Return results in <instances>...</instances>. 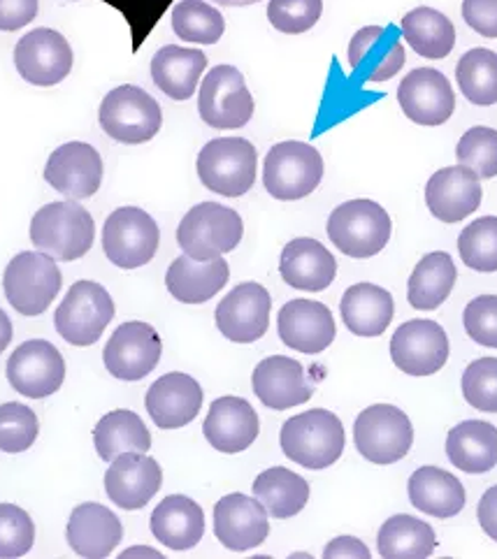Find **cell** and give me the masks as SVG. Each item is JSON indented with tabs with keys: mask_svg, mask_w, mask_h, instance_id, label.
I'll list each match as a JSON object with an SVG mask.
<instances>
[{
	"mask_svg": "<svg viewBox=\"0 0 497 559\" xmlns=\"http://www.w3.org/2000/svg\"><path fill=\"white\" fill-rule=\"evenodd\" d=\"M284 455L305 469H326L344 453V425L328 408H309L293 416L282 427Z\"/></svg>",
	"mask_w": 497,
	"mask_h": 559,
	"instance_id": "obj_1",
	"label": "cell"
},
{
	"mask_svg": "<svg viewBox=\"0 0 497 559\" xmlns=\"http://www.w3.org/2000/svg\"><path fill=\"white\" fill-rule=\"evenodd\" d=\"M96 239V223L78 202H49L31 221L33 247L54 260L84 258Z\"/></svg>",
	"mask_w": 497,
	"mask_h": 559,
	"instance_id": "obj_2",
	"label": "cell"
},
{
	"mask_svg": "<svg viewBox=\"0 0 497 559\" xmlns=\"http://www.w3.org/2000/svg\"><path fill=\"white\" fill-rule=\"evenodd\" d=\"M328 237L348 258H372L389 245L393 223L375 200H348L328 218Z\"/></svg>",
	"mask_w": 497,
	"mask_h": 559,
	"instance_id": "obj_3",
	"label": "cell"
},
{
	"mask_svg": "<svg viewBox=\"0 0 497 559\" xmlns=\"http://www.w3.org/2000/svg\"><path fill=\"white\" fill-rule=\"evenodd\" d=\"M245 223L235 210L216 202L196 204L177 228V245L193 260H214L237 249Z\"/></svg>",
	"mask_w": 497,
	"mask_h": 559,
	"instance_id": "obj_4",
	"label": "cell"
},
{
	"mask_svg": "<svg viewBox=\"0 0 497 559\" xmlns=\"http://www.w3.org/2000/svg\"><path fill=\"white\" fill-rule=\"evenodd\" d=\"M196 167L205 189L224 198H239L256 183L259 154L245 138H216L200 148Z\"/></svg>",
	"mask_w": 497,
	"mask_h": 559,
	"instance_id": "obj_5",
	"label": "cell"
},
{
	"mask_svg": "<svg viewBox=\"0 0 497 559\" xmlns=\"http://www.w3.org/2000/svg\"><path fill=\"white\" fill-rule=\"evenodd\" d=\"M61 270L57 260L43 251H22L14 255L3 274V290L8 302L22 316H40L61 290Z\"/></svg>",
	"mask_w": 497,
	"mask_h": 559,
	"instance_id": "obj_6",
	"label": "cell"
},
{
	"mask_svg": "<svg viewBox=\"0 0 497 559\" xmlns=\"http://www.w3.org/2000/svg\"><path fill=\"white\" fill-rule=\"evenodd\" d=\"M323 179V158L307 142L274 144L263 163V186L274 200H303L317 191Z\"/></svg>",
	"mask_w": 497,
	"mask_h": 559,
	"instance_id": "obj_7",
	"label": "cell"
},
{
	"mask_svg": "<svg viewBox=\"0 0 497 559\" xmlns=\"http://www.w3.org/2000/svg\"><path fill=\"white\" fill-rule=\"evenodd\" d=\"M98 121L113 140L121 144H144L154 140L161 130L163 111L144 88L123 84L103 98Z\"/></svg>",
	"mask_w": 497,
	"mask_h": 559,
	"instance_id": "obj_8",
	"label": "cell"
},
{
	"mask_svg": "<svg viewBox=\"0 0 497 559\" xmlns=\"http://www.w3.org/2000/svg\"><path fill=\"white\" fill-rule=\"evenodd\" d=\"M354 443L367 462L386 467V464H395L410 453L414 427L402 408L375 404L356 418Z\"/></svg>",
	"mask_w": 497,
	"mask_h": 559,
	"instance_id": "obj_9",
	"label": "cell"
},
{
	"mask_svg": "<svg viewBox=\"0 0 497 559\" xmlns=\"http://www.w3.org/2000/svg\"><path fill=\"white\" fill-rule=\"evenodd\" d=\"M115 319V300L96 282L72 284L54 313V328L72 346H91Z\"/></svg>",
	"mask_w": 497,
	"mask_h": 559,
	"instance_id": "obj_10",
	"label": "cell"
},
{
	"mask_svg": "<svg viewBox=\"0 0 497 559\" xmlns=\"http://www.w3.org/2000/svg\"><path fill=\"white\" fill-rule=\"evenodd\" d=\"M200 119L216 130H237L253 117V96L235 66L212 68L198 93Z\"/></svg>",
	"mask_w": 497,
	"mask_h": 559,
	"instance_id": "obj_11",
	"label": "cell"
},
{
	"mask_svg": "<svg viewBox=\"0 0 497 559\" xmlns=\"http://www.w3.org/2000/svg\"><path fill=\"white\" fill-rule=\"evenodd\" d=\"M158 241L156 221L140 207H121L105 221L103 249L109 263L121 270H138L154 260Z\"/></svg>",
	"mask_w": 497,
	"mask_h": 559,
	"instance_id": "obj_12",
	"label": "cell"
},
{
	"mask_svg": "<svg viewBox=\"0 0 497 559\" xmlns=\"http://www.w3.org/2000/svg\"><path fill=\"white\" fill-rule=\"evenodd\" d=\"M5 371L16 393L31 400H45L61 390L66 362L61 350L54 344L45 340H31L12 353Z\"/></svg>",
	"mask_w": 497,
	"mask_h": 559,
	"instance_id": "obj_13",
	"label": "cell"
},
{
	"mask_svg": "<svg viewBox=\"0 0 497 559\" xmlns=\"http://www.w3.org/2000/svg\"><path fill=\"white\" fill-rule=\"evenodd\" d=\"M161 353V334L150 323L131 321L115 330L103 350V360L115 379L142 381L156 369Z\"/></svg>",
	"mask_w": 497,
	"mask_h": 559,
	"instance_id": "obj_14",
	"label": "cell"
},
{
	"mask_svg": "<svg viewBox=\"0 0 497 559\" xmlns=\"http://www.w3.org/2000/svg\"><path fill=\"white\" fill-rule=\"evenodd\" d=\"M393 365L410 377H433L449 360L445 328L428 319L402 323L391 340Z\"/></svg>",
	"mask_w": 497,
	"mask_h": 559,
	"instance_id": "obj_15",
	"label": "cell"
},
{
	"mask_svg": "<svg viewBox=\"0 0 497 559\" xmlns=\"http://www.w3.org/2000/svg\"><path fill=\"white\" fill-rule=\"evenodd\" d=\"M72 49L59 31L35 28L14 47V66L33 86H57L72 70Z\"/></svg>",
	"mask_w": 497,
	"mask_h": 559,
	"instance_id": "obj_16",
	"label": "cell"
},
{
	"mask_svg": "<svg viewBox=\"0 0 497 559\" xmlns=\"http://www.w3.org/2000/svg\"><path fill=\"white\" fill-rule=\"evenodd\" d=\"M270 293L256 282L235 286L216 307V328L235 344L259 342L270 328Z\"/></svg>",
	"mask_w": 497,
	"mask_h": 559,
	"instance_id": "obj_17",
	"label": "cell"
},
{
	"mask_svg": "<svg viewBox=\"0 0 497 559\" xmlns=\"http://www.w3.org/2000/svg\"><path fill=\"white\" fill-rule=\"evenodd\" d=\"M214 534L218 544L233 552L259 548L270 534L268 511L256 497L226 495L214 507Z\"/></svg>",
	"mask_w": 497,
	"mask_h": 559,
	"instance_id": "obj_18",
	"label": "cell"
},
{
	"mask_svg": "<svg viewBox=\"0 0 497 559\" xmlns=\"http://www.w3.org/2000/svg\"><path fill=\"white\" fill-rule=\"evenodd\" d=\"M398 103L410 121L418 126H441L455 111V93L439 70L416 68L398 86Z\"/></svg>",
	"mask_w": 497,
	"mask_h": 559,
	"instance_id": "obj_19",
	"label": "cell"
},
{
	"mask_svg": "<svg viewBox=\"0 0 497 559\" xmlns=\"http://www.w3.org/2000/svg\"><path fill=\"white\" fill-rule=\"evenodd\" d=\"M45 181L70 200H86L96 195L103 183V158L86 142H68L51 152Z\"/></svg>",
	"mask_w": 497,
	"mask_h": 559,
	"instance_id": "obj_20",
	"label": "cell"
},
{
	"mask_svg": "<svg viewBox=\"0 0 497 559\" xmlns=\"http://www.w3.org/2000/svg\"><path fill=\"white\" fill-rule=\"evenodd\" d=\"M161 486V464L146 453H121L105 474V492L123 511L144 509Z\"/></svg>",
	"mask_w": 497,
	"mask_h": 559,
	"instance_id": "obj_21",
	"label": "cell"
},
{
	"mask_svg": "<svg viewBox=\"0 0 497 559\" xmlns=\"http://www.w3.org/2000/svg\"><path fill=\"white\" fill-rule=\"evenodd\" d=\"M280 340L305 356H319L335 342L338 325L333 313L315 300H291L277 316Z\"/></svg>",
	"mask_w": 497,
	"mask_h": 559,
	"instance_id": "obj_22",
	"label": "cell"
},
{
	"mask_svg": "<svg viewBox=\"0 0 497 559\" xmlns=\"http://www.w3.org/2000/svg\"><path fill=\"white\" fill-rule=\"evenodd\" d=\"M482 181L465 165L441 167L426 183V204L441 223H460L482 207Z\"/></svg>",
	"mask_w": 497,
	"mask_h": 559,
	"instance_id": "obj_23",
	"label": "cell"
},
{
	"mask_svg": "<svg viewBox=\"0 0 497 559\" xmlns=\"http://www.w3.org/2000/svg\"><path fill=\"white\" fill-rule=\"evenodd\" d=\"M144 406L161 430H179L198 418L202 408V388L184 371H170L146 390Z\"/></svg>",
	"mask_w": 497,
	"mask_h": 559,
	"instance_id": "obj_24",
	"label": "cell"
},
{
	"mask_svg": "<svg viewBox=\"0 0 497 559\" xmlns=\"http://www.w3.org/2000/svg\"><path fill=\"white\" fill-rule=\"evenodd\" d=\"M261 423L253 406L242 397H218L212 402L202 435L218 453H242L259 439Z\"/></svg>",
	"mask_w": 497,
	"mask_h": 559,
	"instance_id": "obj_25",
	"label": "cell"
},
{
	"mask_svg": "<svg viewBox=\"0 0 497 559\" xmlns=\"http://www.w3.org/2000/svg\"><path fill=\"white\" fill-rule=\"evenodd\" d=\"M251 385L256 397L272 412H286V408L309 402L315 395L305 377V367L286 356H272L259 362L253 369Z\"/></svg>",
	"mask_w": 497,
	"mask_h": 559,
	"instance_id": "obj_26",
	"label": "cell"
},
{
	"mask_svg": "<svg viewBox=\"0 0 497 559\" xmlns=\"http://www.w3.org/2000/svg\"><path fill=\"white\" fill-rule=\"evenodd\" d=\"M407 56L400 37H389L383 26L360 28L348 43V66L363 82H389L402 70Z\"/></svg>",
	"mask_w": 497,
	"mask_h": 559,
	"instance_id": "obj_27",
	"label": "cell"
},
{
	"mask_svg": "<svg viewBox=\"0 0 497 559\" xmlns=\"http://www.w3.org/2000/svg\"><path fill=\"white\" fill-rule=\"evenodd\" d=\"M280 274L291 288L321 293L335 282L338 260L321 241L298 237L284 247L280 258Z\"/></svg>",
	"mask_w": 497,
	"mask_h": 559,
	"instance_id": "obj_28",
	"label": "cell"
},
{
	"mask_svg": "<svg viewBox=\"0 0 497 559\" xmlns=\"http://www.w3.org/2000/svg\"><path fill=\"white\" fill-rule=\"evenodd\" d=\"M68 546L80 557H109L121 544V520L103 504L86 501L70 513L66 530Z\"/></svg>",
	"mask_w": 497,
	"mask_h": 559,
	"instance_id": "obj_29",
	"label": "cell"
},
{
	"mask_svg": "<svg viewBox=\"0 0 497 559\" xmlns=\"http://www.w3.org/2000/svg\"><path fill=\"white\" fill-rule=\"evenodd\" d=\"M230 267L224 258L193 260L179 255L165 274V286L177 302L202 305L228 284Z\"/></svg>",
	"mask_w": 497,
	"mask_h": 559,
	"instance_id": "obj_30",
	"label": "cell"
},
{
	"mask_svg": "<svg viewBox=\"0 0 497 559\" xmlns=\"http://www.w3.org/2000/svg\"><path fill=\"white\" fill-rule=\"evenodd\" d=\"M154 538L170 550H191L205 536V513L184 495L165 497L152 513Z\"/></svg>",
	"mask_w": 497,
	"mask_h": 559,
	"instance_id": "obj_31",
	"label": "cell"
},
{
	"mask_svg": "<svg viewBox=\"0 0 497 559\" xmlns=\"http://www.w3.org/2000/svg\"><path fill=\"white\" fill-rule=\"evenodd\" d=\"M393 295L377 284H356L346 288L340 313L346 330L356 337H379L393 321Z\"/></svg>",
	"mask_w": 497,
	"mask_h": 559,
	"instance_id": "obj_32",
	"label": "cell"
},
{
	"mask_svg": "<svg viewBox=\"0 0 497 559\" xmlns=\"http://www.w3.org/2000/svg\"><path fill=\"white\" fill-rule=\"evenodd\" d=\"M208 68V56L200 49L168 45L154 53L152 80L173 100H189L202 72Z\"/></svg>",
	"mask_w": 497,
	"mask_h": 559,
	"instance_id": "obj_33",
	"label": "cell"
},
{
	"mask_svg": "<svg viewBox=\"0 0 497 559\" xmlns=\"http://www.w3.org/2000/svg\"><path fill=\"white\" fill-rule=\"evenodd\" d=\"M410 501L421 513L447 520L465 507V488L453 474L439 467H421L410 478Z\"/></svg>",
	"mask_w": 497,
	"mask_h": 559,
	"instance_id": "obj_34",
	"label": "cell"
},
{
	"mask_svg": "<svg viewBox=\"0 0 497 559\" xmlns=\"http://www.w3.org/2000/svg\"><path fill=\"white\" fill-rule=\"evenodd\" d=\"M447 455L465 474H486L497 464V427L484 420H465L447 437Z\"/></svg>",
	"mask_w": 497,
	"mask_h": 559,
	"instance_id": "obj_35",
	"label": "cell"
},
{
	"mask_svg": "<svg viewBox=\"0 0 497 559\" xmlns=\"http://www.w3.org/2000/svg\"><path fill=\"white\" fill-rule=\"evenodd\" d=\"M402 37L423 59H447L455 47V28L447 14L435 8H416L402 16Z\"/></svg>",
	"mask_w": 497,
	"mask_h": 559,
	"instance_id": "obj_36",
	"label": "cell"
},
{
	"mask_svg": "<svg viewBox=\"0 0 497 559\" xmlns=\"http://www.w3.org/2000/svg\"><path fill=\"white\" fill-rule=\"evenodd\" d=\"M94 443L100 460L113 462L121 453H150L152 435L138 414L117 408L94 427Z\"/></svg>",
	"mask_w": 497,
	"mask_h": 559,
	"instance_id": "obj_37",
	"label": "cell"
},
{
	"mask_svg": "<svg viewBox=\"0 0 497 559\" xmlns=\"http://www.w3.org/2000/svg\"><path fill=\"white\" fill-rule=\"evenodd\" d=\"M455 265L449 253L435 251L428 253L414 267L407 284V300L418 311H435L447 302L455 286Z\"/></svg>",
	"mask_w": 497,
	"mask_h": 559,
	"instance_id": "obj_38",
	"label": "cell"
},
{
	"mask_svg": "<svg viewBox=\"0 0 497 559\" xmlns=\"http://www.w3.org/2000/svg\"><path fill=\"white\" fill-rule=\"evenodd\" d=\"M253 497L265 507L268 515L286 520L307 507L309 483L286 467H272L253 480Z\"/></svg>",
	"mask_w": 497,
	"mask_h": 559,
	"instance_id": "obj_39",
	"label": "cell"
},
{
	"mask_svg": "<svg viewBox=\"0 0 497 559\" xmlns=\"http://www.w3.org/2000/svg\"><path fill=\"white\" fill-rule=\"evenodd\" d=\"M437 548L435 530L414 515H393L377 536L381 557H430Z\"/></svg>",
	"mask_w": 497,
	"mask_h": 559,
	"instance_id": "obj_40",
	"label": "cell"
},
{
	"mask_svg": "<svg viewBox=\"0 0 497 559\" xmlns=\"http://www.w3.org/2000/svg\"><path fill=\"white\" fill-rule=\"evenodd\" d=\"M455 80L460 93L478 107H490L497 103V53L484 47L470 49L458 61Z\"/></svg>",
	"mask_w": 497,
	"mask_h": 559,
	"instance_id": "obj_41",
	"label": "cell"
},
{
	"mask_svg": "<svg viewBox=\"0 0 497 559\" xmlns=\"http://www.w3.org/2000/svg\"><path fill=\"white\" fill-rule=\"evenodd\" d=\"M173 31L179 40L216 45L226 31V19L205 0H179L173 10Z\"/></svg>",
	"mask_w": 497,
	"mask_h": 559,
	"instance_id": "obj_42",
	"label": "cell"
},
{
	"mask_svg": "<svg viewBox=\"0 0 497 559\" xmlns=\"http://www.w3.org/2000/svg\"><path fill=\"white\" fill-rule=\"evenodd\" d=\"M458 253L474 272H497V216L476 218L460 233Z\"/></svg>",
	"mask_w": 497,
	"mask_h": 559,
	"instance_id": "obj_43",
	"label": "cell"
},
{
	"mask_svg": "<svg viewBox=\"0 0 497 559\" xmlns=\"http://www.w3.org/2000/svg\"><path fill=\"white\" fill-rule=\"evenodd\" d=\"M455 158L478 179L497 177V130L486 126L470 128L455 146Z\"/></svg>",
	"mask_w": 497,
	"mask_h": 559,
	"instance_id": "obj_44",
	"label": "cell"
},
{
	"mask_svg": "<svg viewBox=\"0 0 497 559\" xmlns=\"http://www.w3.org/2000/svg\"><path fill=\"white\" fill-rule=\"evenodd\" d=\"M40 435V423L33 408L20 402L0 406V451L24 453Z\"/></svg>",
	"mask_w": 497,
	"mask_h": 559,
	"instance_id": "obj_45",
	"label": "cell"
},
{
	"mask_svg": "<svg viewBox=\"0 0 497 559\" xmlns=\"http://www.w3.org/2000/svg\"><path fill=\"white\" fill-rule=\"evenodd\" d=\"M323 14V0H270L268 19L280 33L300 35L317 26Z\"/></svg>",
	"mask_w": 497,
	"mask_h": 559,
	"instance_id": "obj_46",
	"label": "cell"
},
{
	"mask_svg": "<svg viewBox=\"0 0 497 559\" xmlns=\"http://www.w3.org/2000/svg\"><path fill=\"white\" fill-rule=\"evenodd\" d=\"M463 397L476 412L497 414V358H478L465 369Z\"/></svg>",
	"mask_w": 497,
	"mask_h": 559,
	"instance_id": "obj_47",
	"label": "cell"
},
{
	"mask_svg": "<svg viewBox=\"0 0 497 559\" xmlns=\"http://www.w3.org/2000/svg\"><path fill=\"white\" fill-rule=\"evenodd\" d=\"M33 542L35 525L31 515L14 504H0V557H24Z\"/></svg>",
	"mask_w": 497,
	"mask_h": 559,
	"instance_id": "obj_48",
	"label": "cell"
},
{
	"mask_svg": "<svg viewBox=\"0 0 497 559\" xmlns=\"http://www.w3.org/2000/svg\"><path fill=\"white\" fill-rule=\"evenodd\" d=\"M463 325L478 346L497 348V295H482L465 307Z\"/></svg>",
	"mask_w": 497,
	"mask_h": 559,
	"instance_id": "obj_49",
	"label": "cell"
},
{
	"mask_svg": "<svg viewBox=\"0 0 497 559\" xmlns=\"http://www.w3.org/2000/svg\"><path fill=\"white\" fill-rule=\"evenodd\" d=\"M103 3L113 5L126 14L128 24L135 28L140 43L144 31H150L156 24V19L170 5V0H103Z\"/></svg>",
	"mask_w": 497,
	"mask_h": 559,
	"instance_id": "obj_50",
	"label": "cell"
},
{
	"mask_svg": "<svg viewBox=\"0 0 497 559\" xmlns=\"http://www.w3.org/2000/svg\"><path fill=\"white\" fill-rule=\"evenodd\" d=\"M465 24L488 40H497V0H463Z\"/></svg>",
	"mask_w": 497,
	"mask_h": 559,
	"instance_id": "obj_51",
	"label": "cell"
},
{
	"mask_svg": "<svg viewBox=\"0 0 497 559\" xmlns=\"http://www.w3.org/2000/svg\"><path fill=\"white\" fill-rule=\"evenodd\" d=\"M40 0H0V31L12 33L38 16Z\"/></svg>",
	"mask_w": 497,
	"mask_h": 559,
	"instance_id": "obj_52",
	"label": "cell"
},
{
	"mask_svg": "<svg viewBox=\"0 0 497 559\" xmlns=\"http://www.w3.org/2000/svg\"><path fill=\"white\" fill-rule=\"evenodd\" d=\"M476 518H478V525H482V530L486 532V536H490L497 544V486L484 492L482 501H478Z\"/></svg>",
	"mask_w": 497,
	"mask_h": 559,
	"instance_id": "obj_53",
	"label": "cell"
},
{
	"mask_svg": "<svg viewBox=\"0 0 497 559\" xmlns=\"http://www.w3.org/2000/svg\"><path fill=\"white\" fill-rule=\"evenodd\" d=\"M323 557H370V550L354 536H338L323 548Z\"/></svg>",
	"mask_w": 497,
	"mask_h": 559,
	"instance_id": "obj_54",
	"label": "cell"
},
{
	"mask_svg": "<svg viewBox=\"0 0 497 559\" xmlns=\"http://www.w3.org/2000/svg\"><path fill=\"white\" fill-rule=\"evenodd\" d=\"M12 342V323L8 319V313L0 309V353H3Z\"/></svg>",
	"mask_w": 497,
	"mask_h": 559,
	"instance_id": "obj_55",
	"label": "cell"
},
{
	"mask_svg": "<svg viewBox=\"0 0 497 559\" xmlns=\"http://www.w3.org/2000/svg\"><path fill=\"white\" fill-rule=\"evenodd\" d=\"M121 557H126V559L128 557H161V552L154 550V548H146V546H135V548L123 550Z\"/></svg>",
	"mask_w": 497,
	"mask_h": 559,
	"instance_id": "obj_56",
	"label": "cell"
},
{
	"mask_svg": "<svg viewBox=\"0 0 497 559\" xmlns=\"http://www.w3.org/2000/svg\"><path fill=\"white\" fill-rule=\"evenodd\" d=\"M214 3L224 5V8H247V5L261 3V0H214Z\"/></svg>",
	"mask_w": 497,
	"mask_h": 559,
	"instance_id": "obj_57",
	"label": "cell"
}]
</instances>
